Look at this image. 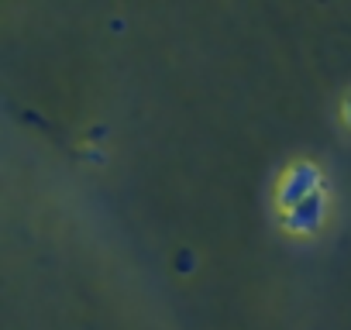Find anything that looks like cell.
Listing matches in <instances>:
<instances>
[{
  "label": "cell",
  "mask_w": 351,
  "mask_h": 330,
  "mask_svg": "<svg viewBox=\"0 0 351 330\" xmlns=\"http://www.w3.org/2000/svg\"><path fill=\"white\" fill-rule=\"evenodd\" d=\"M320 220H324V196H313V200L293 207L289 214H282V224H286L289 231H296V234H310V231H317Z\"/></svg>",
  "instance_id": "7a4b0ae2"
},
{
  "label": "cell",
  "mask_w": 351,
  "mask_h": 330,
  "mask_svg": "<svg viewBox=\"0 0 351 330\" xmlns=\"http://www.w3.org/2000/svg\"><path fill=\"white\" fill-rule=\"evenodd\" d=\"M344 117H348V124H351V100L344 103Z\"/></svg>",
  "instance_id": "3957f363"
},
{
  "label": "cell",
  "mask_w": 351,
  "mask_h": 330,
  "mask_svg": "<svg viewBox=\"0 0 351 330\" xmlns=\"http://www.w3.org/2000/svg\"><path fill=\"white\" fill-rule=\"evenodd\" d=\"M313 196H320V173L310 162H293L279 179V196H276L279 214H289L293 207H300Z\"/></svg>",
  "instance_id": "6da1fadb"
}]
</instances>
